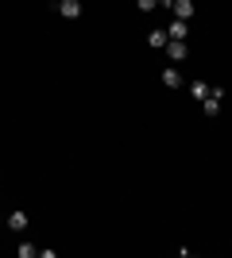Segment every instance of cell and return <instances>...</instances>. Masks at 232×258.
I'll list each match as a JSON object with an SVG mask.
<instances>
[{
  "mask_svg": "<svg viewBox=\"0 0 232 258\" xmlns=\"http://www.w3.org/2000/svg\"><path fill=\"white\" fill-rule=\"evenodd\" d=\"M166 54H170V62H186L190 46L186 43H166Z\"/></svg>",
  "mask_w": 232,
  "mask_h": 258,
  "instance_id": "obj_6",
  "label": "cell"
},
{
  "mask_svg": "<svg viewBox=\"0 0 232 258\" xmlns=\"http://www.w3.org/2000/svg\"><path fill=\"white\" fill-rule=\"evenodd\" d=\"M27 224H31V220H27V212H20V208L8 216V227H12V231H27Z\"/></svg>",
  "mask_w": 232,
  "mask_h": 258,
  "instance_id": "obj_5",
  "label": "cell"
},
{
  "mask_svg": "<svg viewBox=\"0 0 232 258\" xmlns=\"http://www.w3.org/2000/svg\"><path fill=\"white\" fill-rule=\"evenodd\" d=\"M163 85L166 89H182V74H178V66H166V70H163Z\"/></svg>",
  "mask_w": 232,
  "mask_h": 258,
  "instance_id": "obj_4",
  "label": "cell"
},
{
  "mask_svg": "<svg viewBox=\"0 0 232 258\" xmlns=\"http://www.w3.org/2000/svg\"><path fill=\"white\" fill-rule=\"evenodd\" d=\"M39 258H58V254H55V250H39Z\"/></svg>",
  "mask_w": 232,
  "mask_h": 258,
  "instance_id": "obj_11",
  "label": "cell"
},
{
  "mask_svg": "<svg viewBox=\"0 0 232 258\" xmlns=\"http://www.w3.org/2000/svg\"><path fill=\"white\" fill-rule=\"evenodd\" d=\"M209 89H213V85H205L201 77H198V81H190V93H194V100H209Z\"/></svg>",
  "mask_w": 232,
  "mask_h": 258,
  "instance_id": "obj_7",
  "label": "cell"
},
{
  "mask_svg": "<svg viewBox=\"0 0 232 258\" xmlns=\"http://www.w3.org/2000/svg\"><path fill=\"white\" fill-rule=\"evenodd\" d=\"M170 39H166V31H151L147 35V46H166Z\"/></svg>",
  "mask_w": 232,
  "mask_h": 258,
  "instance_id": "obj_10",
  "label": "cell"
},
{
  "mask_svg": "<svg viewBox=\"0 0 232 258\" xmlns=\"http://www.w3.org/2000/svg\"><path fill=\"white\" fill-rule=\"evenodd\" d=\"M55 12L62 16V20H77V16H81L85 8H81V0H58V4H55Z\"/></svg>",
  "mask_w": 232,
  "mask_h": 258,
  "instance_id": "obj_1",
  "label": "cell"
},
{
  "mask_svg": "<svg viewBox=\"0 0 232 258\" xmlns=\"http://www.w3.org/2000/svg\"><path fill=\"white\" fill-rule=\"evenodd\" d=\"M170 12H174V20H178V23H186V20H190V16H194L198 8H194L190 0H174V4H170Z\"/></svg>",
  "mask_w": 232,
  "mask_h": 258,
  "instance_id": "obj_2",
  "label": "cell"
},
{
  "mask_svg": "<svg viewBox=\"0 0 232 258\" xmlns=\"http://www.w3.org/2000/svg\"><path fill=\"white\" fill-rule=\"evenodd\" d=\"M190 258H194V254H190Z\"/></svg>",
  "mask_w": 232,
  "mask_h": 258,
  "instance_id": "obj_13",
  "label": "cell"
},
{
  "mask_svg": "<svg viewBox=\"0 0 232 258\" xmlns=\"http://www.w3.org/2000/svg\"><path fill=\"white\" fill-rule=\"evenodd\" d=\"M201 112H205V116L213 119L217 112H221V100H213V97H209V100H201Z\"/></svg>",
  "mask_w": 232,
  "mask_h": 258,
  "instance_id": "obj_9",
  "label": "cell"
},
{
  "mask_svg": "<svg viewBox=\"0 0 232 258\" xmlns=\"http://www.w3.org/2000/svg\"><path fill=\"white\" fill-rule=\"evenodd\" d=\"M0 177H4V173H0Z\"/></svg>",
  "mask_w": 232,
  "mask_h": 258,
  "instance_id": "obj_12",
  "label": "cell"
},
{
  "mask_svg": "<svg viewBox=\"0 0 232 258\" xmlns=\"http://www.w3.org/2000/svg\"><path fill=\"white\" fill-rule=\"evenodd\" d=\"M16 258H39V247H35V243H27V239H23L20 247H16Z\"/></svg>",
  "mask_w": 232,
  "mask_h": 258,
  "instance_id": "obj_8",
  "label": "cell"
},
{
  "mask_svg": "<svg viewBox=\"0 0 232 258\" xmlns=\"http://www.w3.org/2000/svg\"><path fill=\"white\" fill-rule=\"evenodd\" d=\"M186 35H190V27L186 23H170V27H166V39H170V43H186Z\"/></svg>",
  "mask_w": 232,
  "mask_h": 258,
  "instance_id": "obj_3",
  "label": "cell"
}]
</instances>
